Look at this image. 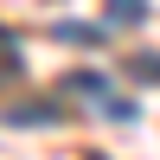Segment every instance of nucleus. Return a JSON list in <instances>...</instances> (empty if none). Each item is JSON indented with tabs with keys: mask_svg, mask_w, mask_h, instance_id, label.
I'll use <instances>...</instances> for the list:
<instances>
[{
	"mask_svg": "<svg viewBox=\"0 0 160 160\" xmlns=\"http://www.w3.org/2000/svg\"><path fill=\"white\" fill-rule=\"evenodd\" d=\"M109 13H115V19H135V13H148V0H115Z\"/></svg>",
	"mask_w": 160,
	"mask_h": 160,
	"instance_id": "f257e3e1",
	"label": "nucleus"
}]
</instances>
